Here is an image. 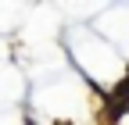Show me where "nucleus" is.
<instances>
[{"instance_id": "f257e3e1", "label": "nucleus", "mask_w": 129, "mask_h": 125, "mask_svg": "<svg viewBox=\"0 0 129 125\" xmlns=\"http://www.w3.org/2000/svg\"><path fill=\"white\" fill-rule=\"evenodd\" d=\"M108 111H111V118H118L122 111H129V79L115 86V93H111V104H108Z\"/></svg>"}]
</instances>
